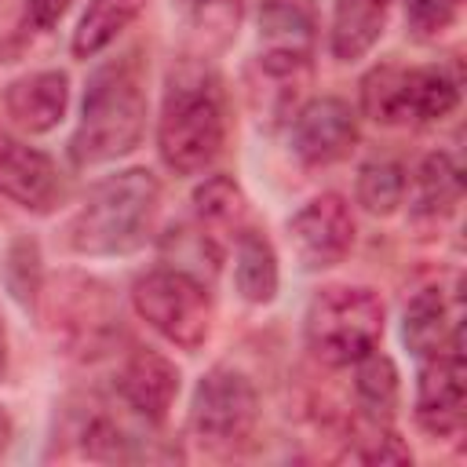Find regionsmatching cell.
Wrapping results in <instances>:
<instances>
[{
	"label": "cell",
	"instance_id": "obj_3",
	"mask_svg": "<svg viewBox=\"0 0 467 467\" xmlns=\"http://www.w3.org/2000/svg\"><path fill=\"white\" fill-rule=\"evenodd\" d=\"M157 215H161V179L157 171L131 164L88 186V193L62 226V241L73 255H88V259L131 255L153 237Z\"/></svg>",
	"mask_w": 467,
	"mask_h": 467
},
{
	"label": "cell",
	"instance_id": "obj_22",
	"mask_svg": "<svg viewBox=\"0 0 467 467\" xmlns=\"http://www.w3.org/2000/svg\"><path fill=\"white\" fill-rule=\"evenodd\" d=\"M358 113L379 128L412 124V117H409V66L376 62L358 84Z\"/></svg>",
	"mask_w": 467,
	"mask_h": 467
},
{
	"label": "cell",
	"instance_id": "obj_20",
	"mask_svg": "<svg viewBox=\"0 0 467 467\" xmlns=\"http://www.w3.org/2000/svg\"><path fill=\"white\" fill-rule=\"evenodd\" d=\"M350 368H354V409H358V420L394 423L398 405H401V372H398L394 358L376 347L365 358H358Z\"/></svg>",
	"mask_w": 467,
	"mask_h": 467
},
{
	"label": "cell",
	"instance_id": "obj_4",
	"mask_svg": "<svg viewBox=\"0 0 467 467\" xmlns=\"http://www.w3.org/2000/svg\"><path fill=\"white\" fill-rule=\"evenodd\" d=\"M33 317L62 354L80 361L106 354L120 336V303L113 288L84 270L47 274Z\"/></svg>",
	"mask_w": 467,
	"mask_h": 467
},
{
	"label": "cell",
	"instance_id": "obj_21",
	"mask_svg": "<svg viewBox=\"0 0 467 467\" xmlns=\"http://www.w3.org/2000/svg\"><path fill=\"white\" fill-rule=\"evenodd\" d=\"M142 11H146V0H88L69 36L73 58L80 62L99 58L106 47L117 44V36H124L142 18Z\"/></svg>",
	"mask_w": 467,
	"mask_h": 467
},
{
	"label": "cell",
	"instance_id": "obj_26",
	"mask_svg": "<svg viewBox=\"0 0 467 467\" xmlns=\"http://www.w3.org/2000/svg\"><path fill=\"white\" fill-rule=\"evenodd\" d=\"M164 252H168V266H179L186 274H197V277L212 281L226 248L190 219V223L171 226V234L164 237Z\"/></svg>",
	"mask_w": 467,
	"mask_h": 467
},
{
	"label": "cell",
	"instance_id": "obj_13",
	"mask_svg": "<svg viewBox=\"0 0 467 467\" xmlns=\"http://www.w3.org/2000/svg\"><path fill=\"white\" fill-rule=\"evenodd\" d=\"M182 387V372L179 365L153 350V347H131L117 368V394L120 401L146 423L161 427L179 398Z\"/></svg>",
	"mask_w": 467,
	"mask_h": 467
},
{
	"label": "cell",
	"instance_id": "obj_1",
	"mask_svg": "<svg viewBox=\"0 0 467 467\" xmlns=\"http://www.w3.org/2000/svg\"><path fill=\"white\" fill-rule=\"evenodd\" d=\"M230 106L223 77L208 58H182L164 80L157 113V153L171 175H204L226 146Z\"/></svg>",
	"mask_w": 467,
	"mask_h": 467
},
{
	"label": "cell",
	"instance_id": "obj_31",
	"mask_svg": "<svg viewBox=\"0 0 467 467\" xmlns=\"http://www.w3.org/2000/svg\"><path fill=\"white\" fill-rule=\"evenodd\" d=\"M77 0H26V22L36 29V33H51L73 7Z\"/></svg>",
	"mask_w": 467,
	"mask_h": 467
},
{
	"label": "cell",
	"instance_id": "obj_33",
	"mask_svg": "<svg viewBox=\"0 0 467 467\" xmlns=\"http://www.w3.org/2000/svg\"><path fill=\"white\" fill-rule=\"evenodd\" d=\"M11 441H15V420H11V412L0 405V456L7 452Z\"/></svg>",
	"mask_w": 467,
	"mask_h": 467
},
{
	"label": "cell",
	"instance_id": "obj_14",
	"mask_svg": "<svg viewBox=\"0 0 467 467\" xmlns=\"http://www.w3.org/2000/svg\"><path fill=\"white\" fill-rule=\"evenodd\" d=\"M69 95L73 88L66 69H33L4 88V109L22 135H47L66 120Z\"/></svg>",
	"mask_w": 467,
	"mask_h": 467
},
{
	"label": "cell",
	"instance_id": "obj_27",
	"mask_svg": "<svg viewBox=\"0 0 467 467\" xmlns=\"http://www.w3.org/2000/svg\"><path fill=\"white\" fill-rule=\"evenodd\" d=\"M190 22L204 51H226L244 22V0H190Z\"/></svg>",
	"mask_w": 467,
	"mask_h": 467
},
{
	"label": "cell",
	"instance_id": "obj_18",
	"mask_svg": "<svg viewBox=\"0 0 467 467\" xmlns=\"http://www.w3.org/2000/svg\"><path fill=\"white\" fill-rule=\"evenodd\" d=\"M234 292L252 306H270L281 292V259L259 223L234 237Z\"/></svg>",
	"mask_w": 467,
	"mask_h": 467
},
{
	"label": "cell",
	"instance_id": "obj_19",
	"mask_svg": "<svg viewBox=\"0 0 467 467\" xmlns=\"http://www.w3.org/2000/svg\"><path fill=\"white\" fill-rule=\"evenodd\" d=\"M390 0H336L328 22V51L336 62H361L387 33Z\"/></svg>",
	"mask_w": 467,
	"mask_h": 467
},
{
	"label": "cell",
	"instance_id": "obj_29",
	"mask_svg": "<svg viewBox=\"0 0 467 467\" xmlns=\"http://www.w3.org/2000/svg\"><path fill=\"white\" fill-rule=\"evenodd\" d=\"M80 452L95 463H128V460H139V449H135V438L113 423L109 416H95L88 420V427L80 431Z\"/></svg>",
	"mask_w": 467,
	"mask_h": 467
},
{
	"label": "cell",
	"instance_id": "obj_5",
	"mask_svg": "<svg viewBox=\"0 0 467 467\" xmlns=\"http://www.w3.org/2000/svg\"><path fill=\"white\" fill-rule=\"evenodd\" d=\"M387 332V306L368 285H325L303 314V339L325 368H350Z\"/></svg>",
	"mask_w": 467,
	"mask_h": 467
},
{
	"label": "cell",
	"instance_id": "obj_30",
	"mask_svg": "<svg viewBox=\"0 0 467 467\" xmlns=\"http://www.w3.org/2000/svg\"><path fill=\"white\" fill-rule=\"evenodd\" d=\"M463 0H405V26L416 40H438L456 26Z\"/></svg>",
	"mask_w": 467,
	"mask_h": 467
},
{
	"label": "cell",
	"instance_id": "obj_12",
	"mask_svg": "<svg viewBox=\"0 0 467 467\" xmlns=\"http://www.w3.org/2000/svg\"><path fill=\"white\" fill-rule=\"evenodd\" d=\"M0 197L33 215H51L66 201L58 161L7 128H0Z\"/></svg>",
	"mask_w": 467,
	"mask_h": 467
},
{
	"label": "cell",
	"instance_id": "obj_16",
	"mask_svg": "<svg viewBox=\"0 0 467 467\" xmlns=\"http://www.w3.org/2000/svg\"><path fill=\"white\" fill-rule=\"evenodd\" d=\"M401 343L405 350L423 361L452 343H463L460 332V306L449 299L441 285H423L401 310Z\"/></svg>",
	"mask_w": 467,
	"mask_h": 467
},
{
	"label": "cell",
	"instance_id": "obj_6",
	"mask_svg": "<svg viewBox=\"0 0 467 467\" xmlns=\"http://www.w3.org/2000/svg\"><path fill=\"white\" fill-rule=\"evenodd\" d=\"M128 299H131L135 317L182 354H197L215 332L212 281L186 274L179 266L142 270L131 281Z\"/></svg>",
	"mask_w": 467,
	"mask_h": 467
},
{
	"label": "cell",
	"instance_id": "obj_17",
	"mask_svg": "<svg viewBox=\"0 0 467 467\" xmlns=\"http://www.w3.org/2000/svg\"><path fill=\"white\" fill-rule=\"evenodd\" d=\"M190 219L212 234L223 248L234 244V237L252 223V208H248V193L241 190V182L226 171H212L208 179H201L190 193Z\"/></svg>",
	"mask_w": 467,
	"mask_h": 467
},
{
	"label": "cell",
	"instance_id": "obj_24",
	"mask_svg": "<svg viewBox=\"0 0 467 467\" xmlns=\"http://www.w3.org/2000/svg\"><path fill=\"white\" fill-rule=\"evenodd\" d=\"M460 106V80L438 66H409V117L412 124H438Z\"/></svg>",
	"mask_w": 467,
	"mask_h": 467
},
{
	"label": "cell",
	"instance_id": "obj_32",
	"mask_svg": "<svg viewBox=\"0 0 467 467\" xmlns=\"http://www.w3.org/2000/svg\"><path fill=\"white\" fill-rule=\"evenodd\" d=\"M7 368H11V336H7V325L0 317V383L7 379Z\"/></svg>",
	"mask_w": 467,
	"mask_h": 467
},
{
	"label": "cell",
	"instance_id": "obj_11",
	"mask_svg": "<svg viewBox=\"0 0 467 467\" xmlns=\"http://www.w3.org/2000/svg\"><path fill=\"white\" fill-rule=\"evenodd\" d=\"M361 142V113L339 95H314L292 113V153L306 168L343 164Z\"/></svg>",
	"mask_w": 467,
	"mask_h": 467
},
{
	"label": "cell",
	"instance_id": "obj_28",
	"mask_svg": "<svg viewBox=\"0 0 467 467\" xmlns=\"http://www.w3.org/2000/svg\"><path fill=\"white\" fill-rule=\"evenodd\" d=\"M350 441H354V460L361 463H412V449L405 445L394 423H368L354 416Z\"/></svg>",
	"mask_w": 467,
	"mask_h": 467
},
{
	"label": "cell",
	"instance_id": "obj_25",
	"mask_svg": "<svg viewBox=\"0 0 467 467\" xmlns=\"http://www.w3.org/2000/svg\"><path fill=\"white\" fill-rule=\"evenodd\" d=\"M405 186H409V171L390 161V157H372L358 168L354 179V201L361 212L376 215V219H390L394 212H401L405 204Z\"/></svg>",
	"mask_w": 467,
	"mask_h": 467
},
{
	"label": "cell",
	"instance_id": "obj_23",
	"mask_svg": "<svg viewBox=\"0 0 467 467\" xmlns=\"http://www.w3.org/2000/svg\"><path fill=\"white\" fill-rule=\"evenodd\" d=\"M44 277H47V270H44L40 241H36L33 234H15V237L4 244V255H0V281H4L7 296H11L26 314L36 310Z\"/></svg>",
	"mask_w": 467,
	"mask_h": 467
},
{
	"label": "cell",
	"instance_id": "obj_7",
	"mask_svg": "<svg viewBox=\"0 0 467 467\" xmlns=\"http://www.w3.org/2000/svg\"><path fill=\"white\" fill-rule=\"evenodd\" d=\"M259 390L234 365H212L190 394V431L212 452H237L259 431Z\"/></svg>",
	"mask_w": 467,
	"mask_h": 467
},
{
	"label": "cell",
	"instance_id": "obj_2",
	"mask_svg": "<svg viewBox=\"0 0 467 467\" xmlns=\"http://www.w3.org/2000/svg\"><path fill=\"white\" fill-rule=\"evenodd\" d=\"M150 120V91H146V62L139 51H124L91 69L80 120L69 135V161L77 168L113 164L135 153L146 139Z\"/></svg>",
	"mask_w": 467,
	"mask_h": 467
},
{
	"label": "cell",
	"instance_id": "obj_15",
	"mask_svg": "<svg viewBox=\"0 0 467 467\" xmlns=\"http://www.w3.org/2000/svg\"><path fill=\"white\" fill-rule=\"evenodd\" d=\"M405 201H409V223L416 230H441L460 212L463 201V175L452 153L445 150L427 153L416 164L412 182L405 186Z\"/></svg>",
	"mask_w": 467,
	"mask_h": 467
},
{
	"label": "cell",
	"instance_id": "obj_10",
	"mask_svg": "<svg viewBox=\"0 0 467 467\" xmlns=\"http://www.w3.org/2000/svg\"><path fill=\"white\" fill-rule=\"evenodd\" d=\"M412 420L431 441H452L463 434L467 423V365L463 343H452L416 368V394H412Z\"/></svg>",
	"mask_w": 467,
	"mask_h": 467
},
{
	"label": "cell",
	"instance_id": "obj_9",
	"mask_svg": "<svg viewBox=\"0 0 467 467\" xmlns=\"http://www.w3.org/2000/svg\"><path fill=\"white\" fill-rule=\"evenodd\" d=\"M285 237H288L296 263L310 274H321V270L339 266L350 255L358 241V219L343 193L325 190L288 215Z\"/></svg>",
	"mask_w": 467,
	"mask_h": 467
},
{
	"label": "cell",
	"instance_id": "obj_8",
	"mask_svg": "<svg viewBox=\"0 0 467 467\" xmlns=\"http://www.w3.org/2000/svg\"><path fill=\"white\" fill-rule=\"evenodd\" d=\"M317 29H321V18L314 0H259L255 73L274 80H306Z\"/></svg>",
	"mask_w": 467,
	"mask_h": 467
}]
</instances>
